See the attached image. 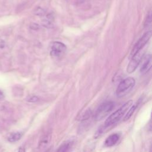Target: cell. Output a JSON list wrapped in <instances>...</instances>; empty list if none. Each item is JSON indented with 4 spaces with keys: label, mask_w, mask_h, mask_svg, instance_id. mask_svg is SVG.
<instances>
[{
    "label": "cell",
    "mask_w": 152,
    "mask_h": 152,
    "mask_svg": "<svg viewBox=\"0 0 152 152\" xmlns=\"http://www.w3.org/2000/svg\"><path fill=\"white\" fill-rule=\"evenodd\" d=\"M133 100H130L126 102L125 104L123 105L121 107H120L118 110L114 112L112 114H111L109 117H108L105 122L104 127L106 128L110 126H111L115 124H116L117 122H118L124 115L126 114L127 112L129 109V108L133 105Z\"/></svg>",
    "instance_id": "1"
},
{
    "label": "cell",
    "mask_w": 152,
    "mask_h": 152,
    "mask_svg": "<svg viewBox=\"0 0 152 152\" xmlns=\"http://www.w3.org/2000/svg\"><path fill=\"white\" fill-rule=\"evenodd\" d=\"M135 84V80L134 78L127 77L125 78L118 84L116 90V95L118 98L125 96L133 89Z\"/></svg>",
    "instance_id": "2"
},
{
    "label": "cell",
    "mask_w": 152,
    "mask_h": 152,
    "mask_svg": "<svg viewBox=\"0 0 152 152\" xmlns=\"http://www.w3.org/2000/svg\"><path fill=\"white\" fill-rule=\"evenodd\" d=\"M114 103L112 101H108L101 104L97 109L95 119L96 121H100L105 118L114 109Z\"/></svg>",
    "instance_id": "3"
},
{
    "label": "cell",
    "mask_w": 152,
    "mask_h": 152,
    "mask_svg": "<svg viewBox=\"0 0 152 152\" xmlns=\"http://www.w3.org/2000/svg\"><path fill=\"white\" fill-rule=\"evenodd\" d=\"M50 54L52 56L60 58L62 56L67 50V47L63 43L60 42H53L50 47Z\"/></svg>",
    "instance_id": "4"
},
{
    "label": "cell",
    "mask_w": 152,
    "mask_h": 152,
    "mask_svg": "<svg viewBox=\"0 0 152 152\" xmlns=\"http://www.w3.org/2000/svg\"><path fill=\"white\" fill-rule=\"evenodd\" d=\"M151 37V31H149L144 33L141 37V38L138 41H137L136 44L133 48L131 52V54H130V56L132 57L135 54H137V52H139V51H140V50H141L142 48H143V47L145 46L146 43L149 42Z\"/></svg>",
    "instance_id": "5"
},
{
    "label": "cell",
    "mask_w": 152,
    "mask_h": 152,
    "mask_svg": "<svg viewBox=\"0 0 152 152\" xmlns=\"http://www.w3.org/2000/svg\"><path fill=\"white\" fill-rule=\"evenodd\" d=\"M143 52L140 50L131 57V60H130L127 68V72L128 74L133 73L137 69L143 58Z\"/></svg>",
    "instance_id": "6"
},
{
    "label": "cell",
    "mask_w": 152,
    "mask_h": 152,
    "mask_svg": "<svg viewBox=\"0 0 152 152\" xmlns=\"http://www.w3.org/2000/svg\"><path fill=\"white\" fill-rule=\"evenodd\" d=\"M151 56L150 55H149L146 56L145 60H144L143 64H142L140 68V73L142 74L147 73L151 68Z\"/></svg>",
    "instance_id": "7"
},
{
    "label": "cell",
    "mask_w": 152,
    "mask_h": 152,
    "mask_svg": "<svg viewBox=\"0 0 152 152\" xmlns=\"http://www.w3.org/2000/svg\"><path fill=\"white\" fill-rule=\"evenodd\" d=\"M119 137L120 135L118 133L111 134L106 139L105 141V146L108 147L114 146L118 141Z\"/></svg>",
    "instance_id": "8"
},
{
    "label": "cell",
    "mask_w": 152,
    "mask_h": 152,
    "mask_svg": "<svg viewBox=\"0 0 152 152\" xmlns=\"http://www.w3.org/2000/svg\"><path fill=\"white\" fill-rule=\"evenodd\" d=\"M52 139V134L50 133H47L43 135L40 139L39 143V147L40 149H44L46 147L48 144L50 143Z\"/></svg>",
    "instance_id": "9"
},
{
    "label": "cell",
    "mask_w": 152,
    "mask_h": 152,
    "mask_svg": "<svg viewBox=\"0 0 152 152\" xmlns=\"http://www.w3.org/2000/svg\"><path fill=\"white\" fill-rule=\"evenodd\" d=\"M73 141L71 140H68L63 143L56 152H70L73 146Z\"/></svg>",
    "instance_id": "10"
},
{
    "label": "cell",
    "mask_w": 152,
    "mask_h": 152,
    "mask_svg": "<svg viewBox=\"0 0 152 152\" xmlns=\"http://www.w3.org/2000/svg\"><path fill=\"white\" fill-rule=\"evenodd\" d=\"M92 115V111L90 109H88L79 114L77 117V120L80 121H84L88 119Z\"/></svg>",
    "instance_id": "11"
},
{
    "label": "cell",
    "mask_w": 152,
    "mask_h": 152,
    "mask_svg": "<svg viewBox=\"0 0 152 152\" xmlns=\"http://www.w3.org/2000/svg\"><path fill=\"white\" fill-rule=\"evenodd\" d=\"M22 135H23V133L21 132L13 133L8 137V140L10 143L16 142L21 139Z\"/></svg>",
    "instance_id": "12"
},
{
    "label": "cell",
    "mask_w": 152,
    "mask_h": 152,
    "mask_svg": "<svg viewBox=\"0 0 152 152\" xmlns=\"http://www.w3.org/2000/svg\"><path fill=\"white\" fill-rule=\"evenodd\" d=\"M137 106H138V104H135L134 105H132L131 107L129 108V109L128 110V111L127 113H126V114L125 115V117L124 118V121H126L127 120H128L130 118L132 117V115H133V114L134 113L135 111L136 110Z\"/></svg>",
    "instance_id": "13"
},
{
    "label": "cell",
    "mask_w": 152,
    "mask_h": 152,
    "mask_svg": "<svg viewBox=\"0 0 152 152\" xmlns=\"http://www.w3.org/2000/svg\"><path fill=\"white\" fill-rule=\"evenodd\" d=\"M35 14L37 16H42L45 15V11L39 7H37V8L36 9V10H35Z\"/></svg>",
    "instance_id": "14"
},
{
    "label": "cell",
    "mask_w": 152,
    "mask_h": 152,
    "mask_svg": "<svg viewBox=\"0 0 152 152\" xmlns=\"http://www.w3.org/2000/svg\"><path fill=\"white\" fill-rule=\"evenodd\" d=\"M38 98L36 96H31L27 98V101L29 102H36L38 100Z\"/></svg>",
    "instance_id": "15"
},
{
    "label": "cell",
    "mask_w": 152,
    "mask_h": 152,
    "mask_svg": "<svg viewBox=\"0 0 152 152\" xmlns=\"http://www.w3.org/2000/svg\"><path fill=\"white\" fill-rule=\"evenodd\" d=\"M151 13H149V14L147 16V19L145 21V24H144V26H145V27H147L148 26L150 23H151Z\"/></svg>",
    "instance_id": "16"
},
{
    "label": "cell",
    "mask_w": 152,
    "mask_h": 152,
    "mask_svg": "<svg viewBox=\"0 0 152 152\" xmlns=\"http://www.w3.org/2000/svg\"><path fill=\"white\" fill-rule=\"evenodd\" d=\"M30 27L32 29H33V30H37L38 29H39V25L35 23H32Z\"/></svg>",
    "instance_id": "17"
},
{
    "label": "cell",
    "mask_w": 152,
    "mask_h": 152,
    "mask_svg": "<svg viewBox=\"0 0 152 152\" xmlns=\"http://www.w3.org/2000/svg\"><path fill=\"white\" fill-rule=\"evenodd\" d=\"M4 93L1 90H0V100H1L3 99H4Z\"/></svg>",
    "instance_id": "18"
},
{
    "label": "cell",
    "mask_w": 152,
    "mask_h": 152,
    "mask_svg": "<svg viewBox=\"0 0 152 152\" xmlns=\"http://www.w3.org/2000/svg\"><path fill=\"white\" fill-rule=\"evenodd\" d=\"M18 152H26L25 149L23 147H20L18 150Z\"/></svg>",
    "instance_id": "19"
},
{
    "label": "cell",
    "mask_w": 152,
    "mask_h": 152,
    "mask_svg": "<svg viewBox=\"0 0 152 152\" xmlns=\"http://www.w3.org/2000/svg\"><path fill=\"white\" fill-rule=\"evenodd\" d=\"M4 46V42L2 40L0 41V48H3Z\"/></svg>",
    "instance_id": "20"
}]
</instances>
